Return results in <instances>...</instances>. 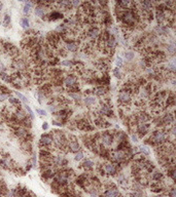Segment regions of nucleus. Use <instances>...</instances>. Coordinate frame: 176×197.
I'll return each mask as SVG.
<instances>
[{"instance_id": "1", "label": "nucleus", "mask_w": 176, "mask_h": 197, "mask_svg": "<svg viewBox=\"0 0 176 197\" xmlns=\"http://www.w3.org/2000/svg\"><path fill=\"white\" fill-rule=\"evenodd\" d=\"M168 140H169V133L166 130H163V129L156 130L150 137V142L154 143V144H159V145L167 142Z\"/></svg>"}, {"instance_id": "2", "label": "nucleus", "mask_w": 176, "mask_h": 197, "mask_svg": "<svg viewBox=\"0 0 176 197\" xmlns=\"http://www.w3.org/2000/svg\"><path fill=\"white\" fill-rule=\"evenodd\" d=\"M53 144V137L52 134H43L40 139V146L42 147L41 149L47 150V148Z\"/></svg>"}, {"instance_id": "3", "label": "nucleus", "mask_w": 176, "mask_h": 197, "mask_svg": "<svg viewBox=\"0 0 176 197\" xmlns=\"http://www.w3.org/2000/svg\"><path fill=\"white\" fill-rule=\"evenodd\" d=\"M118 101L122 104H124V105H127V104L131 102V95L126 91L121 90L120 94H118Z\"/></svg>"}, {"instance_id": "4", "label": "nucleus", "mask_w": 176, "mask_h": 197, "mask_svg": "<svg viewBox=\"0 0 176 197\" xmlns=\"http://www.w3.org/2000/svg\"><path fill=\"white\" fill-rule=\"evenodd\" d=\"M149 129V124L148 123H137V131L140 134V137H143Z\"/></svg>"}, {"instance_id": "5", "label": "nucleus", "mask_w": 176, "mask_h": 197, "mask_svg": "<svg viewBox=\"0 0 176 197\" xmlns=\"http://www.w3.org/2000/svg\"><path fill=\"white\" fill-rule=\"evenodd\" d=\"M113 134H111L110 133H104L102 134V137H101V140H102V143L104 144L105 146H110L112 144V142H113Z\"/></svg>"}, {"instance_id": "6", "label": "nucleus", "mask_w": 176, "mask_h": 197, "mask_svg": "<svg viewBox=\"0 0 176 197\" xmlns=\"http://www.w3.org/2000/svg\"><path fill=\"white\" fill-rule=\"evenodd\" d=\"M161 122H162V125H171L173 124L174 122V117L172 114H166L164 117L161 118Z\"/></svg>"}, {"instance_id": "7", "label": "nucleus", "mask_w": 176, "mask_h": 197, "mask_svg": "<svg viewBox=\"0 0 176 197\" xmlns=\"http://www.w3.org/2000/svg\"><path fill=\"white\" fill-rule=\"evenodd\" d=\"M86 35L91 37L92 39H95V38H97L99 35H100V31H99V29L97 28V27H91V28L88 30V33L86 34Z\"/></svg>"}, {"instance_id": "8", "label": "nucleus", "mask_w": 176, "mask_h": 197, "mask_svg": "<svg viewBox=\"0 0 176 197\" xmlns=\"http://www.w3.org/2000/svg\"><path fill=\"white\" fill-rule=\"evenodd\" d=\"M116 168H117V166H116L115 164H113V163H107L105 166H104V171H105L106 173H108V175H115Z\"/></svg>"}, {"instance_id": "9", "label": "nucleus", "mask_w": 176, "mask_h": 197, "mask_svg": "<svg viewBox=\"0 0 176 197\" xmlns=\"http://www.w3.org/2000/svg\"><path fill=\"white\" fill-rule=\"evenodd\" d=\"M118 195V190L113 187V188H108L104 193V197H117Z\"/></svg>"}, {"instance_id": "10", "label": "nucleus", "mask_w": 176, "mask_h": 197, "mask_svg": "<svg viewBox=\"0 0 176 197\" xmlns=\"http://www.w3.org/2000/svg\"><path fill=\"white\" fill-rule=\"evenodd\" d=\"M63 82L65 83V85L67 87H69V86H72V85H74V84H76V78L73 75H69L64 79Z\"/></svg>"}, {"instance_id": "11", "label": "nucleus", "mask_w": 176, "mask_h": 197, "mask_svg": "<svg viewBox=\"0 0 176 197\" xmlns=\"http://www.w3.org/2000/svg\"><path fill=\"white\" fill-rule=\"evenodd\" d=\"M21 147H22V149L24 150V151H26V152H31L32 146H31V142H30V141L23 140L22 143H21Z\"/></svg>"}, {"instance_id": "12", "label": "nucleus", "mask_w": 176, "mask_h": 197, "mask_svg": "<svg viewBox=\"0 0 176 197\" xmlns=\"http://www.w3.org/2000/svg\"><path fill=\"white\" fill-rule=\"evenodd\" d=\"M66 49L68 51H72L74 52L77 51V43L74 41H71V42H68V43L66 44Z\"/></svg>"}, {"instance_id": "13", "label": "nucleus", "mask_w": 176, "mask_h": 197, "mask_svg": "<svg viewBox=\"0 0 176 197\" xmlns=\"http://www.w3.org/2000/svg\"><path fill=\"white\" fill-rule=\"evenodd\" d=\"M8 101H9V103L13 105L14 107H16L17 109H21V107H22V105H21V101L19 99H17V98H13V96H10V98L8 99Z\"/></svg>"}, {"instance_id": "14", "label": "nucleus", "mask_w": 176, "mask_h": 197, "mask_svg": "<svg viewBox=\"0 0 176 197\" xmlns=\"http://www.w3.org/2000/svg\"><path fill=\"white\" fill-rule=\"evenodd\" d=\"M100 114L101 115H106V116H110V114H112V112H111V110H110V108L108 106L103 105V107L100 110Z\"/></svg>"}, {"instance_id": "15", "label": "nucleus", "mask_w": 176, "mask_h": 197, "mask_svg": "<svg viewBox=\"0 0 176 197\" xmlns=\"http://www.w3.org/2000/svg\"><path fill=\"white\" fill-rule=\"evenodd\" d=\"M69 148L72 152H77L79 151V144L77 143V141H73L69 143Z\"/></svg>"}, {"instance_id": "16", "label": "nucleus", "mask_w": 176, "mask_h": 197, "mask_svg": "<svg viewBox=\"0 0 176 197\" xmlns=\"http://www.w3.org/2000/svg\"><path fill=\"white\" fill-rule=\"evenodd\" d=\"M63 18V14L58 13V11H54V13H51V17H49V21H56V20H59V19H62Z\"/></svg>"}, {"instance_id": "17", "label": "nucleus", "mask_w": 176, "mask_h": 197, "mask_svg": "<svg viewBox=\"0 0 176 197\" xmlns=\"http://www.w3.org/2000/svg\"><path fill=\"white\" fill-rule=\"evenodd\" d=\"M156 31L158 33H160V34H164V33H167L168 28H167L166 26H164V25H159V26L156 28Z\"/></svg>"}, {"instance_id": "18", "label": "nucleus", "mask_w": 176, "mask_h": 197, "mask_svg": "<svg viewBox=\"0 0 176 197\" xmlns=\"http://www.w3.org/2000/svg\"><path fill=\"white\" fill-rule=\"evenodd\" d=\"M0 78H1L2 80L6 81V82H9L10 83V75H8L7 73L1 71V73H0Z\"/></svg>"}, {"instance_id": "19", "label": "nucleus", "mask_w": 176, "mask_h": 197, "mask_svg": "<svg viewBox=\"0 0 176 197\" xmlns=\"http://www.w3.org/2000/svg\"><path fill=\"white\" fill-rule=\"evenodd\" d=\"M82 165H83V167H85L86 169H91L92 167L94 166V162L91 161V160H89V159H87L86 161H83Z\"/></svg>"}, {"instance_id": "20", "label": "nucleus", "mask_w": 176, "mask_h": 197, "mask_svg": "<svg viewBox=\"0 0 176 197\" xmlns=\"http://www.w3.org/2000/svg\"><path fill=\"white\" fill-rule=\"evenodd\" d=\"M162 178H163V175L161 172H156L152 173V176H151V179L156 181V182H159L160 180H162Z\"/></svg>"}, {"instance_id": "21", "label": "nucleus", "mask_w": 176, "mask_h": 197, "mask_svg": "<svg viewBox=\"0 0 176 197\" xmlns=\"http://www.w3.org/2000/svg\"><path fill=\"white\" fill-rule=\"evenodd\" d=\"M35 13H36L37 15H39V17L43 18V15H44V7L36 6V8H35Z\"/></svg>"}, {"instance_id": "22", "label": "nucleus", "mask_w": 176, "mask_h": 197, "mask_svg": "<svg viewBox=\"0 0 176 197\" xmlns=\"http://www.w3.org/2000/svg\"><path fill=\"white\" fill-rule=\"evenodd\" d=\"M31 6H32V3H30V2H27L25 4V6H24V13L26 14L30 13V10H31Z\"/></svg>"}, {"instance_id": "23", "label": "nucleus", "mask_w": 176, "mask_h": 197, "mask_svg": "<svg viewBox=\"0 0 176 197\" xmlns=\"http://www.w3.org/2000/svg\"><path fill=\"white\" fill-rule=\"evenodd\" d=\"M85 103L87 104V105H92V104L95 103V99L92 98V96H87V98L85 99Z\"/></svg>"}, {"instance_id": "24", "label": "nucleus", "mask_w": 176, "mask_h": 197, "mask_svg": "<svg viewBox=\"0 0 176 197\" xmlns=\"http://www.w3.org/2000/svg\"><path fill=\"white\" fill-rule=\"evenodd\" d=\"M9 23H10V17L8 14H5L4 15V19H3V24H4L5 27H7L9 25Z\"/></svg>"}, {"instance_id": "25", "label": "nucleus", "mask_w": 176, "mask_h": 197, "mask_svg": "<svg viewBox=\"0 0 176 197\" xmlns=\"http://www.w3.org/2000/svg\"><path fill=\"white\" fill-rule=\"evenodd\" d=\"M82 158H83V153L81 151H77V153H76V155L74 157V159L76 161H79V160H81Z\"/></svg>"}, {"instance_id": "26", "label": "nucleus", "mask_w": 176, "mask_h": 197, "mask_svg": "<svg viewBox=\"0 0 176 197\" xmlns=\"http://www.w3.org/2000/svg\"><path fill=\"white\" fill-rule=\"evenodd\" d=\"M61 66H65V67H71V66H73V63H72L71 61H63L60 63Z\"/></svg>"}, {"instance_id": "27", "label": "nucleus", "mask_w": 176, "mask_h": 197, "mask_svg": "<svg viewBox=\"0 0 176 197\" xmlns=\"http://www.w3.org/2000/svg\"><path fill=\"white\" fill-rule=\"evenodd\" d=\"M21 23H22V26L24 27V28H28V27H29V21H28V19H26V18L22 19Z\"/></svg>"}, {"instance_id": "28", "label": "nucleus", "mask_w": 176, "mask_h": 197, "mask_svg": "<svg viewBox=\"0 0 176 197\" xmlns=\"http://www.w3.org/2000/svg\"><path fill=\"white\" fill-rule=\"evenodd\" d=\"M16 95H18L19 100H21V101H23L24 103H27V99H26V96H25V95H23L22 94H20V92H18V91H16Z\"/></svg>"}, {"instance_id": "29", "label": "nucleus", "mask_w": 176, "mask_h": 197, "mask_svg": "<svg viewBox=\"0 0 176 197\" xmlns=\"http://www.w3.org/2000/svg\"><path fill=\"white\" fill-rule=\"evenodd\" d=\"M125 57H126V59H127L128 61H131L133 57H134V53H133V52H126V53H125Z\"/></svg>"}, {"instance_id": "30", "label": "nucleus", "mask_w": 176, "mask_h": 197, "mask_svg": "<svg viewBox=\"0 0 176 197\" xmlns=\"http://www.w3.org/2000/svg\"><path fill=\"white\" fill-rule=\"evenodd\" d=\"M104 92H105L104 87H99L97 89V91H96V95H104Z\"/></svg>"}, {"instance_id": "31", "label": "nucleus", "mask_w": 176, "mask_h": 197, "mask_svg": "<svg viewBox=\"0 0 176 197\" xmlns=\"http://www.w3.org/2000/svg\"><path fill=\"white\" fill-rule=\"evenodd\" d=\"M141 152L145 154V155H148L149 154V150H148L147 147H141Z\"/></svg>"}, {"instance_id": "32", "label": "nucleus", "mask_w": 176, "mask_h": 197, "mask_svg": "<svg viewBox=\"0 0 176 197\" xmlns=\"http://www.w3.org/2000/svg\"><path fill=\"white\" fill-rule=\"evenodd\" d=\"M116 66L117 67H122L123 66V60H122V57H116Z\"/></svg>"}, {"instance_id": "33", "label": "nucleus", "mask_w": 176, "mask_h": 197, "mask_svg": "<svg viewBox=\"0 0 176 197\" xmlns=\"http://www.w3.org/2000/svg\"><path fill=\"white\" fill-rule=\"evenodd\" d=\"M168 194H169V196L170 197H175L176 196V191H175V189L174 188H172L171 190L168 192Z\"/></svg>"}, {"instance_id": "34", "label": "nucleus", "mask_w": 176, "mask_h": 197, "mask_svg": "<svg viewBox=\"0 0 176 197\" xmlns=\"http://www.w3.org/2000/svg\"><path fill=\"white\" fill-rule=\"evenodd\" d=\"M9 95H6V94H3V92H0V101H4L6 98H8Z\"/></svg>"}, {"instance_id": "35", "label": "nucleus", "mask_w": 176, "mask_h": 197, "mask_svg": "<svg viewBox=\"0 0 176 197\" xmlns=\"http://www.w3.org/2000/svg\"><path fill=\"white\" fill-rule=\"evenodd\" d=\"M36 111H37V113H38V114H40V115H41V116H45V115H47V112H45L44 110H39V109H37Z\"/></svg>"}, {"instance_id": "36", "label": "nucleus", "mask_w": 176, "mask_h": 197, "mask_svg": "<svg viewBox=\"0 0 176 197\" xmlns=\"http://www.w3.org/2000/svg\"><path fill=\"white\" fill-rule=\"evenodd\" d=\"M26 110L29 112V114H30V117H31V118H33V112H32V110H31V109H30V107L26 106Z\"/></svg>"}, {"instance_id": "37", "label": "nucleus", "mask_w": 176, "mask_h": 197, "mask_svg": "<svg viewBox=\"0 0 176 197\" xmlns=\"http://www.w3.org/2000/svg\"><path fill=\"white\" fill-rule=\"evenodd\" d=\"M168 51L173 53L174 52V45H168Z\"/></svg>"}, {"instance_id": "38", "label": "nucleus", "mask_w": 176, "mask_h": 197, "mask_svg": "<svg viewBox=\"0 0 176 197\" xmlns=\"http://www.w3.org/2000/svg\"><path fill=\"white\" fill-rule=\"evenodd\" d=\"M113 72H114V75H115L116 77H121V75H120V71L117 70V68H116V69H114Z\"/></svg>"}, {"instance_id": "39", "label": "nucleus", "mask_w": 176, "mask_h": 197, "mask_svg": "<svg viewBox=\"0 0 176 197\" xmlns=\"http://www.w3.org/2000/svg\"><path fill=\"white\" fill-rule=\"evenodd\" d=\"M42 128H43L44 130L48 128V124H47V122H44V123H43V124H42Z\"/></svg>"}, {"instance_id": "40", "label": "nucleus", "mask_w": 176, "mask_h": 197, "mask_svg": "<svg viewBox=\"0 0 176 197\" xmlns=\"http://www.w3.org/2000/svg\"><path fill=\"white\" fill-rule=\"evenodd\" d=\"M132 138H133V140H134V141H137V138H136L135 136H132Z\"/></svg>"}, {"instance_id": "41", "label": "nucleus", "mask_w": 176, "mask_h": 197, "mask_svg": "<svg viewBox=\"0 0 176 197\" xmlns=\"http://www.w3.org/2000/svg\"><path fill=\"white\" fill-rule=\"evenodd\" d=\"M1 6H2V4H1V3H0V10H1Z\"/></svg>"}, {"instance_id": "42", "label": "nucleus", "mask_w": 176, "mask_h": 197, "mask_svg": "<svg viewBox=\"0 0 176 197\" xmlns=\"http://www.w3.org/2000/svg\"><path fill=\"white\" fill-rule=\"evenodd\" d=\"M156 197H164V196H162V195H161V196H156Z\"/></svg>"}]
</instances>
